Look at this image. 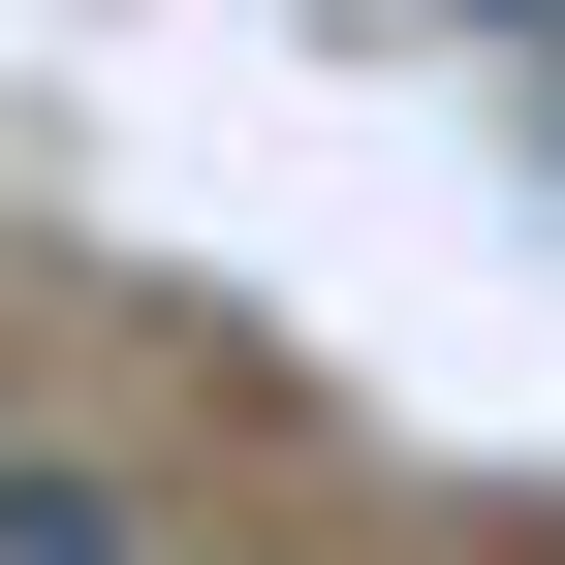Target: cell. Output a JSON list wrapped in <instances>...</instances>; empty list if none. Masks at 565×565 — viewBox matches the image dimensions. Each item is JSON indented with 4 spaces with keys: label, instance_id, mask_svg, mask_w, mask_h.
<instances>
[{
    "label": "cell",
    "instance_id": "1",
    "mask_svg": "<svg viewBox=\"0 0 565 565\" xmlns=\"http://www.w3.org/2000/svg\"><path fill=\"white\" fill-rule=\"evenodd\" d=\"M0 565H126V503L95 471H0Z\"/></svg>",
    "mask_w": 565,
    "mask_h": 565
},
{
    "label": "cell",
    "instance_id": "2",
    "mask_svg": "<svg viewBox=\"0 0 565 565\" xmlns=\"http://www.w3.org/2000/svg\"><path fill=\"white\" fill-rule=\"evenodd\" d=\"M471 32H565V0H471Z\"/></svg>",
    "mask_w": 565,
    "mask_h": 565
}]
</instances>
